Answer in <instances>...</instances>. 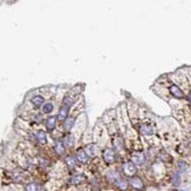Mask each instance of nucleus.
<instances>
[{
    "instance_id": "nucleus-1",
    "label": "nucleus",
    "mask_w": 191,
    "mask_h": 191,
    "mask_svg": "<svg viewBox=\"0 0 191 191\" xmlns=\"http://www.w3.org/2000/svg\"><path fill=\"white\" fill-rule=\"evenodd\" d=\"M115 152H113V150L112 149H110V148H107V149H105V151L103 153V158H104V160H105V163H107V164H111V163H113L115 162Z\"/></svg>"
},
{
    "instance_id": "nucleus-2",
    "label": "nucleus",
    "mask_w": 191,
    "mask_h": 191,
    "mask_svg": "<svg viewBox=\"0 0 191 191\" xmlns=\"http://www.w3.org/2000/svg\"><path fill=\"white\" fill-rule=\"evenodd\" d=\"M169 91H170V93H171L175 98H177V99H182V98H184V93H183V91L181 90V87H179L178 85L172 84L171 86L169 87Z\"/></svg>"
},
{
    "instance_id": "nucleus-3",
    "label": "nucleus",
    "mask_w": 191,
    "mask_h": 191,
    "mask_svg": "<svg viewBox=\"0 0 191 191\" xmlns=\"http://www.w3.org/2000/svg\"><path fill=\"white\" fill-rule=\"evenodd\" d=\"M129 183L134 189H143V187H144V183H143V181L139 177H131Z\"/></svg>"
},
{
    "instance_id": "nucleus-4",
    "label": "nucleus",
    "mask_w": 191,
    "mask_h": 191,
    "mask_svg": "<svg viewBox=\"0 0 191 191\" xmlns=\"http://www.w3.org/2000/svg\"><path fill=\"white\" fill-rule=\"evenodd\" d=\"M70 107H67V106H65V105H61V107H60V110H59V112H58V116H57V118L59 119V120H66L67 119V116H69V110Z\"/></svg>"
},
{
    "instance_id": "nucleus-5",
    "label": "nucleus",
    "mask_w": 191,
    "mask_h": 191,
    "mask_svg": "<svg viewBox=\"0 0 191 191\" xmlns=\"http://www.w3.org/2000/svg\"><path fill=\"white\" fill-rule=\"evenodd\" d=\"M124 171L126 175H129V176H131V175H134V172H136V165H134V162H126L125 164H124Z\"/></svg>"
},
{
    "instance_id": "nucleus-6",
    "label": "nucleus",
    "mask_w": 191,
    "mask_h": 191,
    "mask_svg": "<svg viewBox=\"0 0 191 191\" xmlns=\"http://www.w3.org/2000/svg\"><path fill=\"white\" fill-rule=\"evenodd\" d=\"M132 160H134V163L136 165H143L144 162H145V157H144V154L142 152L134 153L132 156Z\"/></svg>"
},
{
    "instance_id": "nucleus-7",
    "label": "nucleus",
    "mask_w": 191,
    "mask_h": 191,
    "mask_svg": "<svg viewBox=\"0 0 191 191\" xmlns=\"http://www.w3.org/2000/svg\"><path fill=\"white\" fill-rule=\"evenodd\" d=\"M54 151H56L59 156H61V154L65 153V145L63 144L61 140H56V142H54Z\"/></svg>"
},
{
    "instance_id": "nucleus-8",
    "label": "nucleus",
    "mask_w": 191,
    "mask_h": 191,
    "mask_svg": "<svg viewBox=\"0 0 191 191\" xmlns=\"http://www.w3.org/2000/svg\"><path fill=\"white\" fill-rule=\"evenodd\" d=\"M57 117H48L46 120H45V125L48 130H53L56 128V123H57Z\"/></svg>"
},
{
    "instance_id": "nucleus-9",
    "label": "nucleus",
    "mask_w": 191,
    "mask_h": 191,
    "mask_svg": "<svg viewBox=\"0 0 191 191\" xmlns=\"http://www.w3.org/2000/svg\"><path fill=\"white\" fill-rule=\"evenodd\" d=\"M77 157H78V160L81 163H87V160H89V154L81 149H79L77 151Z\"/></svg>"
},
{
    "instance_id": "nucleus-10",
    "label": "nucleus",
    "mask_w": 191,
    "mask_h": 191,
    "mask_svg": "<svg viewBox=\"0 0 191 191\" xmlns=\"http://www.w3.org/2000/svg\"><path fill=\"white\" fill-rule=\"evenodd\" d=\"M140 132L144 134V136H151L153 134V129L151 125L149 124H143L140 126Z\"/></svg>"
},
{
    "instance_id": "nucleus-11",
    "label": "nucleus",
    "mask_w": 191,
    "mask_h": 191,
    "mask_svg": "<svg viewBox=\"0 0 191 191\" xmlns=\"http://www.w3.org/2000/svg\"><path fill=\"white\" fill-rule=\"evenodd\" d=\"M53 109H54V105H53L52 103H46V104L43 105L41 112H43L44 115H50V113L53 111Z\"/></svg>"
},
{
    "instance_id": "nucleus-12",
    "label": "nucleus",
    "mask_w": 191,
    "mask_h": 191,
    "mask_svg": "<svg viewBox=\"0 0 191 191\" xmlns=\"http://www.w3.org/2000/svg\"><path fill=\"white\" fill-rule=\"evenodd\" d=\"M44 97H41V96H34L32 99H31V101H32V104L36 106V107H39V106H41V105H44Z\"/></svg>"
},
{
    "instance_id": "nucleus-13",
    "label": "nucleus",
    "mask_w": 191,
    "mask_h": 191,
    "mask_svg": "<svg viewBox=\"0 0 191 191\" xmlns=\"http://www.w3.org/2000/svg\"><path fill=\"white\" fill-rule=\"evenodd\" d=\"M75 122H76V119L75 118H67L65 122H64V128H65V130H72V128H73V125H75Z\"/></svg>"
},
{
    "instance_id": "nucleus-14",
    "label": "nucleus",
    "mask_w": 191,
    "mask_h": 191,
    "mask_svg": "<svg viewBox=\"0 0 191 191\" xmlns=\"http://www.w3.org/2000/svg\"><path fill=\"white\" fill-rule=\"evenodd\" d=\"M25 190L26 191H40V187L37 183H30L25 187Z\"/></svg>"
},
{
    "instance_id": "nucleus-15",
    "label": "nucleus",
    "mask_w": 191,
    "mask_h": 191,
    "mask_svg": "<svg viewBox=\"0 0 191 191\" xmlns=\"http://www.w3.org/2000/svg\"><path fill=\"white\" fill-rule=\"evenodd\" d=\"M65 162H66V164L70 166V168H75L77 165V160L75 157H72V156H67L66 157V159H65Z\"/></svg>"
},
{
    "instance_id": "nucleus-16",
    "label": "nucleus",
    "mask_w": 191,
    "mask_h": 191,
    "mask_svg": "<svg viewBox=\"0 0 191 191\" xmlns=\"http://www.w3.org/2000/svg\"><path fill=\"white\" fill-rule=\"evenodd\" d=\"M37 139H38L41 144H46V143H47V139H46V134H45L44 131H39L38 134H37Z\"/></svg>"
},
{
    "instance_id": "nucleus-17",
    "label": "nucleus",
    "mask_w": 191,
    "mask_h": 191,
    "mask_svg": "<svg viewBox=\"0 0 191 191\" xmlns=\"http://www.w3.org/2000/svg\"><path fill=\"white\" fill-rule=\"evenodd\" d=\"M64 142H65V145L69 146V148L73 146V144H75V139H73V137L70 136V134H67V136L64 138Z\"/></svg>"
},
{
    "instance_id": "nucleus-18",
    "label": "nucleus",
    "mask_w": 191,
    "mask_h": 191,
    "mask_svg": "<svg viewBox=\"0 0 191 191\" xmlns=\"http://www.w3.org/2000/svg\"><path fill=\"white\" fill-rule=\"evenodd\" d=\"M73 98H71L70 96H66V97H64V99H63V105H65V106H67V107H70V106H72V104H73Z\"/></svg>"
},
{
    "instance_id": "nucleus-19",
    "label": "nucleus",
    "mask_w": 191,
    "mask_h": 191,
    "mask_svg": "<svg viewBox=\"0 0 191 191\" xmlns=\"http://www.w3.org/2000/svg\"><path fill=\"white\" fill-rule=\"evenodd\" d=\"M86 151L89 152L90 156H95L96 153H97V146H96L95 144H90V145L86 146Z\"/></svg>"
},
{
    "instance_id": "nucleus-20",
    "label": "nucleus",
    "mask_w": 191,
    "mask_h": 191,
    "mask_svg": "<svg viewBox=\"0 0 191 191\" xmlns=\"http://www.w3.org/2000/svg\"><path fill=\"white\" fill-rule=\"evenodd\" d=\"M81 181H83V177H81L80 175H76V176H73V177L71 178V184L78 185L79 183H81Z\"/></svg>"
},
{
    "instance_id": "nucleus-21",
    "label": "nucleus",
    "mask_w": 191,
    "mask_h": 191,
    "mask_svg": "<svg viewBox=\"0 0 191 191\" xmlns=\"http://www.w3.org/2000/svg\"><path fill=\"white\" fill-rule=\"evenodd\" d=\"M116 184H117V187H119V188H120V189H123V190H124V189H126V183H125V182H123L120 178L116 181Z\"/></svg>"
},
{
    "instance_id": "nucleus-22",
    "label": "nucleus",
    "mask_w": 191,
    "mask_h": 191,
    "mask_svg": "<svg viewBox=\"0 0 191 191\" xmlns=\"http://www.w3.org/2000/svg\"><path fill=\"white\" fill-rule=\"evenodd\" d=\"M32 118H33V120H34V122H37V123H40V122H41V119H43L41 115H34Z\"/></svg>"
},
{
    "instance_id": "nucleus-23",
    "label": "nucleus",
    "mask_w": 191,
    "mask_h": 191,
    "mask_svg": "<svg viewBox=\"0 0 191 191\" xmlns=\"http://www.w3.org/2000/svg\"><path fill=\"white\" fill-rule=\"evenodd\" d=\"M178 165H179V171H181V172L185 170V166H187V165H185V163H183V162H179V163H178Z\"/></svg>"
},
{
    "instance_id": "nucleus-24",
    "label": "nucleus",
    "mask_w": 191,
    "mask_h": 191,
    "mask_svg": "<svg viewBox=\"0 0 191 191\" xmlns=\"http://www.w3.org/2000/svg\"><path fill=\"white\" fill-rule=\"evenodd\" d=\"M173 183H175L176 185L179 184V177H178V175H173Z\"/></svg>"
},
{
    "instance_id": "nucleus-25",
    "label": "nucleus",
    "mask_w": 191,
    "mask_h": 191,
    "mask_svg": "<svg viewBox=\"0 0 191 191\" xmlns=\"http://www.w3.org/2000/svg\"><path fill=\"white\" fill-rule=\"evenodd\" d=\"M39 163H40L41 166H43V165H47V162H46V160H43V158L39 159ZM43 168H44V166H43Z\"/></svg>"
},
{
    "instance_id": "nucleus-26",
    "label": "nucleus",
    "mask_w": 191,
    "mask_h": 191,
    "mask_svg": "<svg viewBox=\"0 0 191 191\" xmlns=\"http://www.w3.org/2000/svg\"><path fill=\"white\" fill-rule=\"evenodd\" d=\"M188 100H189V101L191 103V92L189 93V96H188Z\"/></svg>"
}]
</instances>
